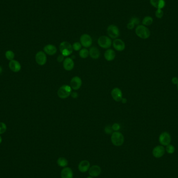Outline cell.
Listing matches in <instances>:
<instances>
[{
    "instance_id": "cell-1",
    "label": "cell",
    "mask_w": 178,
    "mask_h": 178,
    "mask_svg": "<svg viewBox=\"0 0 178 178\" xmlns=\"http://www.w3.org/2000/svg\"><path fill=\"white\" fill-rule=\"evenodd\" d=\"M135 32L136 36L142 39H148L151 35L149 28L143 25H139L135 28Z\"/></svg>"
},
{
    "instance_id": "cell-2",
    "label": "cell",
    "mask_w": 178,
    "mask_h": 178,
    "mask_svg": "<svg viewBox=\"0 0 178 178\" xmlns=\"http://www.w3.org/2000/svg\"><path fill=\"white\" fill-rule=\"evenodd\" d=\"M125 141L124 135L119 131H114L111 135V142L115 146H121Z\"/></svg>"
},
{
    "instance_id": "cell-3",
    "label": "cell",
    "mask_w": 178,
    "mask_h": 178,
    "mask_svg": "<svg viewBox=\"0 0 178 178\" xmlns=\"http://www.w3.org/2000/svg\"><path fill=\"white\" fill-rule=\"evenodd\" d=\"M60 50L61 54L65 57H67L73 53V46L69 42L63 41L60 43Z\"/></svg>"
},
{
    "instance_id": "cell-4",
    "label": "cell",
    "mask_w": 178,
    "mask_h": 178,
    "mask_svg": "<svg viewBox=\"0 0 178 178\" xmlns=\"http://www.w3.org/2000/svg\"><path fill=\"white\" fill-rule=\"evenodd\" d=\"M72 92V89L70 86L64 84L61 86L57 91V95L62 99H66L68 98Z\"/></svg>"
},
{
    "instance_id": "cell-5",
    "label": "cell",
    "mask_w": 178,
    "mask_h": 178,
    "mask_svg": "<svg viewBox=\"0 0 178 178\" xmlns=\"http://www.w3.org/2000/svg\"><path fill=\"white\" fill-rule=\"evenodd\" d=\"M98 43L99 46L104 49H108L112 45V41L109 36H102L98 38Z\"/></svg>"
},
{
    "instance_id": "cell-6",
    "label": "cell",
    "mask_w": 178,
    "mask_h": 178,
    "mask_svg": "<svg viewBox=\"0 0 178 178\" xmlns=\"http://www.w3.org/2000/svg\"><path fill=\"white\" fill-rule=\"evenodd\" d=\"M107 33L109 38L114 40L118 38V36L120 35V30L119 28L114 24L110 25L108 26Z\"/></svg>"
},
{
    "instance_id": "cell-7",
    "label": "cell",
    "mask_w": 178,
    "mask_h": 178,
    "mask_svg": "<svg viewBox=\"0 0 178 178\" xmlns=\"http://www.w3.org/2000/svg\"><path fill=\"white\" fill-rule=\"evenodd\" d=\"M80 42L84 48L91 47L92 44L93 40L90 35L84 33L81 35L80 38Z\"/></svg>"
},
{
    "instance_id": "cell-8",
    "label": "cell",
    "mask_w": 178,
    "mask_h": 178,
    "mask_svg": "<svg viewBox=\"0 0 178 178\" xmlns=\"http://www.w3.org/2000/svg\"><path fill=\"white\" fill-rule=\"evenodd\" d=\"M36 61L39 65L43 66L47 62V57L43 51H39L36 55Z\"/></svg>"
},
{
    "instance_id": "cell-9",
    "label": "cell",
    "mask_w": 178,
    "mask_h": 178,
    "mask_svg": "<svg viewBox=\"0 0 178 178\" xmlns=\"http://www.w3.org/2000/svg\"><path fill=\"white\" fill-rule=\"evenodd\" d=\"M171 139L169 133L164 132L162 133L159 137V141L162 145L167 146L171 142Z\"/></svg>"
},
{
    "instance_id": "cell-10",
    "label": "cell",
    "mask_w": 178,
    "mask_h": 178,
    "mask_svg": "<svg viewBox=\"0 0 178 178\" xmlns=\"http://www.w3.org/2000/svg\"><path fill=\"white\" fill-rule=\"evenodd\" d=\"M88 173L90 176H92L94 178L98 177L101 174L102 169L100 166L98 165H94L91 166L90 167Z\"/></svg>"
},
{
    "instance_id": "cell-11",
    "label": "cell",
    "mask_w": 178,
    "mask_h": 178,
    "mask_svg": "<svg viewBox=\"0 0 178 178\" xmlns=\"http://www.w3.org/2000/svg\"><path fill=\"white\" fill-rule=\"evenodd\" d=\"M82 80L78 76H75L71 79L70 85L71 89L74 90H78L82 86Z\"/></svg>"
},
{
    "instance_id": "cell-12",
    "label": "cell",
    "mask_w": 178,
    "mask_h": 178,
    "mask_svg": "<svg viewBox=\"0 0 178 178\" xmlns=\"http://www.w3.org/2000/svg\"><path fill=\"white\" fill-rule=\"evenodd\" d=\"M113 47L116 51L122 52L125 49V45L124 41L120 39H114L112 42Z\"/></svg>"
},
{
    "instance_id": "cell-13",
    "label": "cell",
    "mask_w": 178,
    "mask_h": 178,
    "mask_svg": "<svg viewBox=\"0 0 178 178\" xmlns=\"http://www.w3.org/2000/svg\"><path fill=\"white\" fill-rule=\"evenodd\" d=\"M111 95L113 98V100L116 102H120L122 98H123L122 90L118 87H115L112 90L111 92Z\"/></svg>"
},
{
    "instance_id": "cell-14",
    "label": "cell",
    "mask_w": 178,
    "mask_h": 178,
    "mask_svg": "<svg viewBox=\"0 0 178 178\" xmlns=\"http://www.w3.org/2000/svg\"><path fill=\"white\" fill-rule=\"evenodd\" d=\"M165 149L163 146H157L153 149L152 154L155 158H159L164 156L165 153Z\"/></svg>"
},
{
    "instance_id": "cell-15",
    "label": "cell",
    "mask_w": 178,
    "mask_h": 178,
    "mask_svg": "<svg viewBox=\"0 0 178 178\" xmlns=\"http://www.w3.org/2000/svg\"><path fill=\"white\" fill-rule=\"evenodd\" d=\"M91 167L90 163L87 160H81L79 163L78 169L80 173H85L89 171V168Z\"/></svg>"
},
{
    "instance_id": "cell-16",
    "label": "cell",
    "mask_w": 178,
    "mask_h": 178,
    "mask_svg": "<svg viewBox=\"0 0 178 178\" xmlns=\"http://www.w3.org/2000/svg\"><path fill=\"white\" fill-rule=\"evenodd\" d=\"M63 66L64 69L66 70L71 71L74 68L75 63L72 58L67 57L65 58L63 61Z\"/></svg>"
},
{
    "instance_id": "cell-17",
    "label": "cell",
    "mask_w": 178,
    "mask_h": 178,
    "mask_svg": "<svg viewBox=\"0 0 178 178\" xmlns=\"http://www.w3.org/2000/svg\"><path fill=\"white\" fill-rule=\"evenodd\" d=\"M61 178H73L74 173L71 168L66 167L63 168L60 172Z\"/></svg>"
},
{
    "instance_id": "cell-18",
    "label": "cell",
    "mask_w": 178,
    "mask_h": 178,
    "mask_svg": "<svg viewBox=\"0 0 178 178\" xmlns=\"http://www.w3.org/2000/svg\"><path fill=\"white\" fill-rule=\"evenodd\" d=\"M44 52L46 54L53 56L57 53V48L53 44H47L43 48Z\"/></svg>"
},
{
    "instance_id": "cell-19",
    "label": "cell",
    "mask_w": 178,
    "mask_h": 178,
    "mask_svg": "<svg viewBox=\"0 0 178 178\" xmlns=\"http://www.w3.org/2000/svg\"><path fill=\"white\" fill-rule=\"evenodd\" d=\"M116 57V53L113 50L108 49L105 51L104 53V58L108 62L113 61Z\"/></svg>"
},
{
    "instance_id": "cell-20",
    "label": "cell",
    "mask_w": 178,
    "mask_h": 178,
    "mask_svg": "<svg viewBox=\"0 0 178 178\" xmlns=\"http://www.w3.org/2000/svg\"><path fill=\"white\" fill-rule=\"evenodd\" d=\"M150 3L157 9H163L166 5L165 0H150Z\"/></svg>"
},
{
    "instance_id": "cell-21",
    "label": "cell",
    "mask_w": 178,
    "mask_h": 178,
    "mask_svg": "<svg viewBox=\"0 0 178 178\" xmlns=\"http://www.w3.org/2000/svg\"><path fill=\"white\" fill-rule=\"evenodd\" d=\"M89 55L92 59L97 60L100 57V50L95 46L90 47L89 50Z\"/></svg>"
},
{
    "instance_id": "cell-22",
    "label": "cell",
    "mask_w": 178,
    "mask_h": 178,
    "mask_svg": "<svg viewBox=\"0 0 178 178\" xmlns=\"http://www.w3.org/2000/svg\"><path fill=\"white\" fill-rule=\"evenodd\" d=\"M9 67L11 70L15 73H17L20 71L21 69V65L20 63L17 60H11V62H9Z\"/></svg>"
},
{
    "instance_id": "cell-23",
    "label": "cell",
    "mask_w": 178,
    "mask_h": 178,
    "mask_svg": "<svg viewBox=\"0 0 178 178\" xmlns=\"http://www.w3.org/2000/svg\"><path fill=\"white\" fill-rule=\"evenodd\" d=\"M57 165L63 168L66 167L68 165V161L67 159L64 157H60L57 159Z\"/></svg>"
},
{
    "instance_id": "cell-24",
    "label": "cell",
    "mask_w": 178,
    "mask_h": 178,
    "mask_svg": "<svg viewBox=\"0 0 178 178\" xmlns=\"http://www.w3.org/2000/svg\"><path fill=\"white\" fill-rule=\"evenodd\" d=\"M153 19L152 17L149 16H146L143 18V19L142 20V25L145 26H150L153 24Z\"/></svg>"
},
{
    "instance_id": "cell-25",
    "label": "cell",
    "mask_w": 178,
    "mask_h": 178,
    "mask_svg": "<svg viewBox=\"0 0 178 178\" xmlns=\"http://www.w3.org/2000/svg\"><path fill=\"white\" fill-rule=\"evenodd\" d=\"M79 56L82 58H87L89 56V51L87 48H84L79 51Z\"/></svg>"
},
{
    "instance_id": "cell-26",
    "label": "cell",
    "mask_w": 178,
    "mask_h": 178,
    "mask_svg": "<svg viewBox=\"0 0 178 178\" xmlns=\"http://www.w3.org/2000/svg\"><path fill=\"white\" fill-rule=\"evenodd\" d=\"M5 56L8 60H13L14 58L15 54L13 51H7L6 52Z\"/></svg>"
},
{
    "instance_id": "cell-27",
    "label": "cell",
    "mask_w": 178,
    "mask_h": 178,
    "mask_svg": "<svg viewBox=\"0 0 178 178\" xmlns=\"http://www.w3.org/2000/svg\"><path fill=\"white\" fill-rule=\"evenodd\" d=\"M72 46H73V50L75 51H79L81 49L82 45L81 44L80 42H76L73 43Z\"/></svg>"
},
{
    "instance_id": "cell-28",
    "label": "cell",
    "mask_w": 178,
    "mask_h": 178,
    "mask_svg": "<svg viewBox=\"0 0 178 178\" xmlns=\"http://www.w3.org/2000/svg\"><path fill=\"white\" fill-rule=\"evenodd\" d=\"M165 150L168 154H172L175 152V147L173 145L169 144V145L166 146Z\"/></svg>"
},
{
    "instance_id": "cell-29",
    "label": "cell",
    "mask_w": 178,
    "mask_h": 178,
    "mask_svg": "<svg viewBox=\"0 0 178 178\" xmlns=\"http://www.w3.org/2000/svg\"><path fill=\"white\" fill-rule=\"evenodd\" d=\"M164 15V12L162 9H157L155 12V16L157 18H162Z\"/></svg>"
},
{
    "instance_id": "cell-30",
    "label": "cell",
    "mask_w": 178,
    "mask_h": 178,
    "mask_svg": "<svg viewBox=\"0 0 178 178\" xmlns=\"http://www.w3.org/2000/svg\"><path fill=\"white\" fill-rule=\"evenodd\" d=\"M6 125L3 122H0V135L3 134L6 130Z\"/></svg>"
},
{
    "instance_id": "cell-31",
    "label": "cell",
    "mask_w": 178,
    "mask_h": 178,
    "mask_svg": "<svg viewBox=\"0 0 178 178\" xmlns=\"http://www.w3.org/2000/svg\"><path fill=\"white\" fill-rule=\"evenodd\" d=\"M129 22H132V23L135 24V25H139V24H140V19L138 17H132L129 20Z\"/></svg>"
},
{
    "instance_id": "cell-32",
    "label": "cell",
    "mask_w": 178,
    "mask_h": 178,
    "mask_svg": "<svg viewBox=\"0 0 178 178\" xmlns=\"http://www.w3.org/2000/svg\"><path fill=\"white\" fill-rule=\"evenodd\" d=\"M104 131H105V132L107 135H110V134H112L113 133V129H112V128L111 127H110V126H107V127H106L105 128V129H104Z\"/></svg>"
},
{
    "instance_id": "cell-33",
    "label": "cell",
    "mask_w": 178,
    "mask_h": 178,
    "mask_svg": "<svg viewBox=\"0 0 178 178\" xmlns=\"http://www.w3.org/2000/svg\"><path fill=\"white\" fill-rule=\"evenodd\" d=\"M113 131H118L120 129V125L117 123H115L111 126Z\"/></svg>"
},
{
    "instance_id": "cell-34",
    "label": "cell",
    "mask_w": 178,
    "mask_h": 178,
    "mask_svg": "<svg viewBox=\"0 0 178 178\" xmlns=\"http://www.w3.org/2000/svg\"><path fill=\"white\" fill-rule=\"evenodd\" d=\"M135 27V24L132 23V22H129L128 23L127 25V28L128 29H129V30H132V29H133Z\"/></svg>"
},
{
    "instance_id": "cell-35",
    "label": "cell",
    "mask_w": 178,
    "mask_h": 178,
    "mask_svg": "<svg viewBox=\"0 0 178 178\" xmlns=\"http://www.w3.org/2000/svg\"><path fill=\"white\" fill-rule=\"evenodd\" d=\"M64 57L65 56H63L62 54L59 55L58 57H57V62H59V63H61V62H63L64 60H65L64 59Z\"/></svg>"
},
{
    "instance_id": "cell-36",
    "label": "cell",
    "mask_w": 178,
    "mask_h": 178,
    "mask_svg": "<svg viewBox=\"0 0 178 178\" xmlns=\"http://www.w3.org/2000/svg\"><path fill=\"white\" fill-rule=\"evenodd\" d=\"M172 82L174 84H178V78L176 77H173L172 79Z\"/></svg>"
},
{
    "instance_id": "cell-37",
    "label": "cell",
    "mask_w": 178,
    "mask_h": 178,
    "mask_svg": "<svg viewBox=\"0 0 178 178\" xmlns=\"http://www.w3.org/2000/svg\"><path fill=\"white\" fill-rule=\"evenodd\" d=\"M71 95L72 96V98H77L78 96V95L77 94V93L75 92H71Z\"/></svg>"
},
{
    "instance_id": "cell-38",
    "label": "cell",
    "mask_w": 178,
    "mask_h": 178,
    "mask_svg": "<svg viewBox=\"0 0 178 178\" xmlns=\"http://www.w3.org/2000/svg\"><path fill=\"white\" fill-rule=\"evenodd\" d=\"M121 101H122V103H127V100L126 98H122Z\"/></svg>"
},
{
    "instance_id": "cell-39",
    "label": "cell",
    "mask_w": 178,
    "mask_h": 178,
    "mask_svg": "<svg viewBox=\"0 0 178 178\" xmlns=\"http://www.w3.org/2000/svg\"><path fill=\"white\" fill-rule=\"evenodd\" d=\"M2 71H3V69H2V68L0 66V74L2 73Z\"/></svg>"
},
{
    "instance_id": "cell-40",
    "label": "cell",
    "mask_w": 178,
    "mask_h": 178,
    "mask_svg": "<svg viewBox=\"0 0 178 178\" xmlns=\"http://www.w3.org/2000/svg\"><path fill=\"white\" fill-rule=\"evenodd\" d=\"M2 137H1V135H0V144L1 143H2Z\"/></svg>"
},
{
    "instance_id": "cell-41",
    "label": "cell",
    "mask_w": 178,
    "mask_h": 178,
    "mask_svg": "<svg viewBox=\"0 0 178 178\" xmlns=\"http://www.w3.org/2000/svg\"><path fill=\"white\" fill-rule=\"evenodd\" d=\"M94 178V177H92V176H87V178Z\"/></svg>"
},
{
    "instance_id": "cell-42",
    "label": "cell",
    "mask_w": 178,
    "mask_h": 178,
    "mask_svg": "<svg viewBox=\"0 0 178 178\" xmlns=\"http://www.w3.org/2000/svg\"><path fill=\"white\" fill-rule=\"evenodd\" d=\"M177 87H178V84H177Z\"/></svg>"
}]
</instances>
